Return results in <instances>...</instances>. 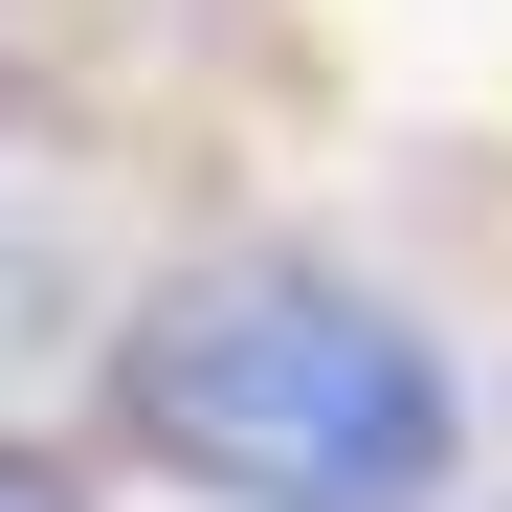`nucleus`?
<instances>
[{
    "label": "nucleus",
    "instance_id": "obj_1",
    "mask_svg": "<svg viewBox=\"0 0 512 512\" xmlns=\"http://www.w3.org/2000/svg\"><path fill=\"white\" fill-rule=\"evenodd\" d=\"M112 423L223 512H446L468 379L401 290H357L334 245H201L179 290H134Z\"/></svg>",
    "mask_w": 512,
    "mask_h": 512
},
{
    "label": "nucleus",
    "instance_id": "obj_2",
    "mask_svg": "<svg viewBox=\"0 0 512 512\" xmlns=\"http://www.w3.org/2000/svg\"><path fill=\"white\" fill-rule=\"evenodd\" d=\"M0 512H90V468H67V446H23V423H0Z\"/></svg>",
    "mask_w": 512,
    "mask_h": 512
}]
</instances>
